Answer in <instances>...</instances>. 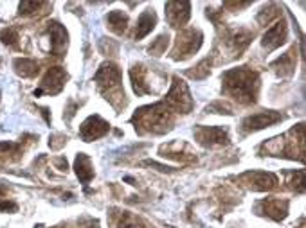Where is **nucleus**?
Segmentation results:
<instances>
[{
    "instance_id": "1",
    "label": "nucleus",
    "mask_w": 306,
    "mask_h": 228,
    "mask_svg": "<svg viewBox=\"0 0 306 228\" xmlns=\"http://www.w3.org/2000/svg\"><path fill=\"white\" fill-rule=\"evenodd\" d=\"M223 88L229 95L243 104L256 102L258 88H260V76L256 70L249 67L231 68L223 74Z\"/></svg>"
},
{
    "instance_id": "2",
    "label": "nucleus",
    "mask_w": 306,
    "mask_h": 228,
    "mask_svg": "<svg viewBox=\"0 0 306 228\" xmlns=\"http://www.w3.org/2000/svg\"><path fill=\"white\" fill-rule=\"evenodd\" d=\"M135 130L139 133H164L171 124V110L164 102L139 108L132 117Z\"/></svg>"
},
{
    "instance_id": "3",
    "label": "nucleus",
    "mask_w": 306,
    "mask_h": 228,
    "mask_svg": "<svg viewBox=\"0 0 306 228\" xmlns=\"http://www.w3.org/2000/svg\"><path fill=\"white\" fill-rule=\"evenodd\" d=\"M164 104L168 106L171 111H180V113H189L193 110V99L189 88L180 77H173V85L169 88L168 95L164 99Z\"/></svg>"
},
{
    "instance_id": "4",
    "label": "nucleus",
    "mask_w": 306,
    "mask_h": 228,
    "mask_svg": "<svg viewBox=\"0 0 306 228\" xmlns=\"http://www.w3.org/2000/svg\"><path fill=\"white\" fill-rule=\"evenodd\" d=\"M202 40H204V34L202 31L198 29H186L182 31L178 36H176V42H175V49H173V59H186L189 58L191 54L200 49L202 45Z\"/></svg>"
},
{
    "instance_id": "5",
    "label": "nucleus",
    "mask_w": 306,
    "mask_h": 228,
    "mask_svg": "<svg viewBox=\"0 0 306 228\" xmlns=\"http://www.w3.org/2000/svg\"><path fill=\"white\" fill-rule=\"evenodd\" d=\"M96 83L99 86V90L108 97V93L112 95V92H121L119 83H121V70L115 63H103L99 67L96 74Z\"/></svg>"
},
{
    "instance_id": "6",
    "label": "nucleus",
    "mask_w": 306,
    "mask_h": 228,
    "mask_svg": "<svg viewBox=\"0 0 306 228\" xmlns=\"http://www.w3.org/2000/svg\"><path fill=\"white\" fill-rule=\"evenodd\" d=\"M65 79H67V72L62 67H52L45 72V76L42 79V88L34 90V95H42V93H50L54 95L65 85Z\"/></svg>"
},
{
    "instance_id": "7",
    "label": "nucleus",
    "mask_w": 306,
    "mask_h": 228,
    "mask_svg": "<svg viewBox=\"0 0 306 228\" xmlns=\"http://www.w3.org/2000/svg\"><path fill=\"white\" fill-rule=\"evenodd\" d=\"M195 137L198 139V142L202 146L213 148V146H225L229 144V133L227 130L218 126H200L195 131Z\"/></svg>"
},
{
    "instance_id": "8",
    "label": "nucleus",
    "mask_w": 306,
    "mask_h": 228,
    "mask_svg": "<svg viewBox=\"0 0 306 228\" xmlns=\"http://www.w3.org/2000/svg\"><path fill=\"white\" fill-rule=\"evenodd\" d=\"M243 183H247L249 189L252 190H270L277 187V176L272 173L265 171H249L239 178Z\"/></svg>"
},
{
    "instance_id": "9",
    "label": "nucleus",
    "mask_w": 306,
    "mask_h": 228,
    "mask_svg": "<svg viewBox=\"0 0 306 228\" xmlns=\"http://www.w3.org/2000/svg\"><path fill=\"white\" fill-rule=\"evenodd\" d=\"M279 121H283V115L279 111H260V113H254L251 117L243 119L241 126L247 133H252V131H260L263 128L272 126Z\"/></svg>"
},
{
    "instance_id": "10",
    "label": "nucleus",
    "mask_w": 306,
    "mask_h": 228,
    "mask_svg": "<svg viewBox=\"0 0 306 228\" xmlns=\"http://www.w3.org/2000/svg\"><path fill=\"white\" fill-rule=\"evenodd\" d=\"M110 130V124L106 121L99 117V115H90V117L81 124L80 128V135L85 142H90V140H96L99 137L106 135Z\"/></svg>"
},
{
    "instance_id": "11",
    "label": "nucleus",
    "mask_w": 306,
    "mask_h": 228,
    "mask_svg": "<svg viewBox=\"0 0 306 228\" xmlns=\"http://www.w3.org/2000/svg\"><path fill=\"white\" fill-rule=\"evenodd\" d=\"M191 17L189 2H168L166 4V18L171 27H182Z\"/></svg>"
},
{
    "instance_id": "12",
    "label": "nucleus",
    "mask_w": 306,
    "mask_h": 228,
    "mask_svg": "<svg viewBox=\"0 0 306 228\" xmlns=\"http://www.w3.org/2000/svg\"><path fill=\"white\" fill-rule=\"evenodd\" d=\"M47 33L50 36V52L54 56H62L67 49V40L69 34L65 31V27L58 22H50L49 27H47Z\"/></svg>"
},
{
    "instance_id": "13",
    "label": "nucleus",
    "mask_w": 306,
    "mask_h": 228,
    "mask_svg": "<svg viewBox=\"0 0 306 228\" xmlns=\"http://www.w3.org/2000/svg\"><path fill=\"white\" fill-rule=\"evenodd\" d=\"M258 210L274 221H281L288 214V201L285 199H263L258 205Z\"/></svg>"
},
{
    "instance_id": "14",
    "label": "nucleus",
    "mask_w": 306,
    "mask_h": 228,
    "mask_svg": "<svg viewBox=\"0 0 306 228\" xmlns=\"http://www.w3.org/2000/svg\"><path fill=\"white\" fill-rule=\"evenodd\" d=\"M286 40V24L283 20H279L276 26H272L270 29H267V33L263 34V47L267 51H274L277 47H281Z\"/></svg>"
},
{
    "instance_id": "15",
    "label": "nucleus",
    "mask_w": 306,
    "mask_h": 228,
    "mask_svg": "<svg viewBox=\"0 0 306 228\" xmlns=\"http://www.w3.org/2000/svg\"><path fill=\"white\" fill-rule=\"evenodd\" d=\"M148 72L144 70V67H134L130 70V77H132V86H134V92L137 95H146V93H151V86L148 83Z\"/></svg>"
},
{
    "instance_id": "16",
    "label": "nucleus",
    "mask_w": 306,
    "mask_h": 228,
    "mask_svg": "<svg viewBox=\"0 0 306 228\" xmlns=\"http://www.w3.org/2000/svg\"><path fill=\"white\" fill-rule=\"evenodd\" d=\"M74 169H76V174H78V178H80V182L83 183V185H87V183L94 178L92 162H90V158H88L85 153H80V155L76 157Z\"/></svg>"
},
{
    "instance_id": "17",
    "label": "nucleus",
    "mask_w": 306,
    "mask_h": 228,
    "mask_svg": "<svg viewBox=\"0 0 306 228\" xmlns=\"http://www.w3.org/2000/svg\"><path fill=\"white\" fill-rule=\"evenodd\" d=\"M157 24V17L155 13L151 11V9H146L141 17H139L137 20V29H135V40H143L144 36H148V34L153 31V27H155Z\"/></svg>"
},
{
    "instance_id": "18",
    "label": "nucleus",
    "mask_w": 306,
    "mask_h": 228,
    "mask_svg": "<svg viewBox=\"0 0 306 228\" xmlns=\"http://www.w3.org/2000/svg\"><path fill=\"white\" fill-rule=\"evenodd\" d=\"M252 36H254V33L252 31H247V29H238V31H232L229 36H227V43L234 49V51L241 52L245 49V47L251 43Z\"/></svg>"
},
{
    "instance_id": "19",
    "label": "nucleus",
    "mask_w": 306,
    "mask_h": 228,
    "mask_svg": "<svg viewBox=\"0 0 306 228\" xmlns=\"http://www.w3.org/2000/svg\"><path fill=\"white\" fill-rule=\"evenodd\" d=\"M270 68L277 70L279 74H281V76H290V74L294 72V68H295L294 51H288V52H285L281 58H277L276 61L270 65Z\"/></svg>"
},
{
    "instance_id": "20",
    "label": "nucleus",
    "mask_w": 306,
    "mask_h": 228,
    "mask_svg": "<svg viewBox=\"0 0 306 228\" xmlns=\"http://www.w3.org/2000/svg\"><path fill=\"white\" fill-rule=\"evenodd\" d=\"M13 67L17 70L18 76L22 77H33L38 74V63L33 61V59H27V58H17L13 61Z\"/></svg>"
},
{
    "instance_id": "21",
    "label": "nucleus",
    "mask_w": 306,
    "mask_h": 228,
    "mask_svg": "<svg viewBox=\"0 0 306 228\" xmlns=\"http://www.w3.org/2000/svg\"><path fill=\"white\" fill-rule=\"evenodd\" d=\"M106 22H108L110 29H112L113 33L123 34L126 31V26H128V15L119 11V9H115V11H110L108 13Z\"/></svg>"
},
{
    "instance_id": "22",
    "label": "nucleus",
    "mask_w": 306,
    "mask_h": 228,
    "mask_svg": "<svg viewBox=\"0 0 306 228\" xmlns=\"http://www.w3.org/2000/svg\"><path fill=\"white\" fill-rule=\"evenodd\" d=\"M119 228H146V224L139 219L137 215L130 212H123L121 219H119Z\"/></svg>"
},
{
    "instance_id": "23",
    "label": "nucleus",
    "mask_w": 306,
    "mask_h": 228,
    "mask_svg": "<svg viewBox=\"0 0 306 228\" xmlns=\"http://www.w3.org/2000/svg\"><path fill=\"white\" fill-rule=\"evenodd\" d=\"M277 17H279L277 6L270 4V6H267V8H263L260 11V15H258V22H260L261 26H267V24H270V22H272L274 18H277Z\"/></svg>"
},
{
    "instance_id": "24",
    "label": "nucleus",
    "mask_w": 306,
    "mask_h": 228,
    "mask_svg": "<svg viewBox=\"0 0 306 228\" xmlns=\"http://www.w3.org/2000/svg\"><path fill=\"white\" fill-rule=\"evenodd\" d=\"M209 70H211V59L206 58L204 61H200V63L195 67V70H189L188 76L193 77V79H204V77L209 76Z\"/></svg>"
},
{
    "instance_id": "25",
    "label": "nucleus",
    "mask_w": 306,
    "mask_h": 228,
    "mask_svg": "<svg viewBox=\"0 0 306 228\" xmlns=\"http://www.w3.org/2000/svg\"><path fill=\"white\" fill-rule=\"evenodd\" d=\"M168 43H169L168 34H160L159 38L151 43L148 51H150V54H153V56H160V54H164V52H166V47H168Z\"/></svg>"
},
{
    "instance_id": "26",
    "label": "nucleus",
    "mask_w": 306,
    "mask_h": 228,
    "mask_svg": "<svg viewBox=\"0 0 306 228\" xmlns=\"http://www.w3.org/2000/svg\"><path fill=\"white\" fill-rule=\"evenodd\" d=\"M0 40H2V43H6V45H17L18 33L15 29H11V27H8V29H2V31H0Z\"/></svg>"
},
{
    "instance_id": "27",
    "label": "nucleus",
    "mask_w": 306,
    "mask_h": 228,
    "mask_svg": "<svg viewBox=\"0 0 306 228\" xmlns=\"http://www.w3.org/2000/svg\"><path fill=\"white\" fill-rule=\"evenodd\" d=\"M43 2H22L20 6H18V9H20V15H31L34 13L38 8H42Z\"/></svg>"
},
{
    "instance_id": "28",
    "label": "nucleus",
    "mask_w": 306,
    "mask_h": 228,
    "mask_svg": "<svg viewBox=\"0 0 306 228\" xmlns=\"http://www.w3.org/2000/svg\"><path fill=\"white\" fill-rule=\"evenodd\" d=\"M17 203L13 201H0V212H17Z\"/></svg>"
},
{
    "instance_id": "29",
    "label": "nucleus",
    "mask_w": 306,
    "mask_h": 228,
    "mask_svg": "<svg viewBox=\"0 0 306 228\" xmlns=\"http://www.w3.org/2000/svg\"><path fill=\"white\" fill-rule=\"evenodd\" d=\"M18 149L17 144H11V142H0V151L4 153H15Z\"/></svg>"
},
{
    "instance_id": "30",
    "label": "nucleus",
    "mask_w": 306,
    "mask_h": 228,
    "mask_svg": "<svg viewBox=\"0 0 306 228\" xmlns=\"http://www.w3.org/2000/svg\"><path fill=\"white\" fill-rule=\"evenodd\" d=\"M143 165H150V167H157L159 171H173L171 167H166V165H160V164H157V162H143Z\"/></svg>"
},
{
    "instance_id": "31",
    "label": "nucleus",
    "mask_w": 306,
    "mask_h": 228,
    "mask_svg": "<svg viewBox=\"0 0 306 228\" xmlns=\"http://www.w3.org/2000/svg\"><path fill=\"white\" fill-rule=\"evenodd\" d=\"M54 164L58 165V167H59V169H62V171H67V160H65V158H63V157L56 158Z\"/></svg>"
},
{
    "instance_id": "32",
    "label": "nucleus",
    "mask_w": 306,
    "mask_h": 228,
    "mask_svg": "<svg viewBox=\"0 0 306 228\" xmlns=\"http://www.w3.org/2000/svg\"><path fill=\"white\" fill-rule=\"evenodd\" d=\"M52 228H62V226H52Z\"/></svg>"
}]
</instances>
